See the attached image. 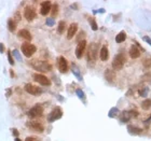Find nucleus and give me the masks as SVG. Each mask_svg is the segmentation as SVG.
<instances>
[{"label":"nucleus","mask_w":151,"mask_h":141,"mask_svg":"<svg viewBox=\"0 0 151 141\" xmlns=\"http://www.w3.org/2000/svg\"><path fill=\"white\" fill-rule=\"evenodd\" d=\"M97 53H98V44L93 42V43L90 44L89 51H88V60L89 64L93 66L96 59H97Z\"/></svg>","instance_id":"nucleus-1"},{"label":"nucleus","mask_w":151,"mask_h":141,"mask_svg":"<svg viewBox=\"0 0 151 141\" xmlns=\"http://www.w3.org/2000/svg\"><path fill=\"white\" fill-rule=\"evenodd\" d=\"M125 60H126V58H125V55L123 53H119L117 54L115 58H113V60H112V68L115 69V70H120L122 69V67L123 65L125 64Z\"/></svg>","instance_id":"nucleus-2"},{"label":"nucleus","mask_w":151,"mask_h":141,"mask_svg":"<svg viewBox=\"0 0 151 141\" xmlns=\"http://www.w3.org/2000/svg\"><path fill=\"white\" fill-rule=\"evenodd\" d=\"M31 66L34 67L36 70L41 71V72H48L52 68V66L49 62H42V60H34V62H31Z\"/></svg>","instance_id":"nucleus-3"},{"label":"nucleus","mask_w":151,"mask_h":141,"mask_svg":"<svg viewBox=\"0 0 151 141\" xmlns=\"http://www.w3.org/2000/svg\"><path fill=\"white\" fill-rule=\"evenodd\" d=\"M22 52L23 54L26 56V57H30L32 56L34 54L36 53V51H37V48H36L34 44L29 43V42H24L22 44Z\"/></svg>","instance_id":"nucleus-4"},{"label":"nucleus","mask_w":151,"mask_h":141,"mask_svg":"<svg viewBox=\"0 0 151 141\" xmlns=\"http://www.w3.org/2000/svg\"><path fill=\"white\" fill-rule=\"evenodd\" d=\"M43 113V108L41 105H36L31 108L30 110L28 111V116L30 119H37V117H40Z\"/></svg>","instance_id":"nucleus-5"},{"label":"nucleus","mask_w":151,"mask_h":141,"mask_svg":"<svg viewBox=\"0 0 151 141\" xmlns=\"http://www.w3.org/2000/svg\"><path fill=\"white\" fill-rule=\"evenodd\" d=\"M63 116V110L61 107H55L53 109V111L51 112L48 116V121H49L50 123L51 122H54V121H56V120L61 119Z\"/></svg>","instance_id":"nucleus-6"},{"label":"nucleus","mask_w":151,"mask_h":141,"mask_svg":"<svg viewBox=\"0 0 151 141\" xmlns=\"http://www.w3.org/2000/svg\"><path fill=\"white\" fill-rule=\"evenodd\" d=\"M25 91H26L28 94H30L32 96H40L41 94H42V89L40 87H38V86H36V85H32L30 83H27L25 85Z\"/></svg>","instance_id":"nucleus-7"},{"label":"nucleus","mask_w":151,"mask_h":141,"mask_svg":"<svg viewBox=\"0 0 151 141\" xmlns=\"http://www.w3.org/2000/svg\"><path fill=\"white\" fill-rule=\"evenodd\" d=\"M24 16L26 18L28 22H31V21H34L37 16V13H36V10L30 7V5H27L25 7V9H24Z\"/></svg>","instance_id":"nucleus-8"},{"label":"nucleus","mask_w":151,"mask_h":141,"mask_svg":"<svg viewBox=\"0 0 151 141\" xmlns=\"http://www.w3.org/2000/svg\"><path fill=\"white\" fill-rule=\"evenodd\" d=\"M32 79L35 80L36 82L41 84V85H44V86H50L51 85V81L45 75H40V73H35V75H32Z\"/></svg>","instance_id":"nucleus-9"},{"label":"nucleus","mask_w":151,"mask_h":141,"mask_svg":"<svg viewBox=\"0 0 151 141\" xmlns=\"http://www.w3.org/2000/svg\"><path fill=\"white\" fill-rule=\"evenodd\" d=\"M137 115H138V113L135 110L123 111L120 115V120H121V122H124V123H126V122H129V120L132 119L133 116H137Z\"/></svg>","instance_id":"nucleus-10"},{"label":"nucleus","mask_w":151,"mask_h":141,"mask_svg":"<svg viewBox=\"0 0 151 141\" xmlns=\"http://www.w3.org/2000/svg\"><path fill=\"white\" fill-rule=\"evenodd\" d=\"M27 125H28V127L30 128L31 130H35L37 132H42L44 130V126L40 122H38V121H30Z\"/></svg>","instance_id":"nucleus-11"},{"label":"nucleus","mask_w":151,"mask_h":141,"mask_svg":"<svg viewBox=\"0 0 151 141\" xmlns=\"http://www.w3.org/2000/svg\"><path fill=\"white\" fill-rule=\"evenodd\" d=\"M85 48H86V41L85 40H81L79 41V43L77 45V49H76V56L78 58H81L82 55L84 53Z\"/></svg>","instance_id":"nucleus-12"},{"label":"nucleus","mask_w":151,"mask_h":141,"mask_svg":"<svg viewBox=\"0 0 151 141\" xmlns=\"http://www.w3.org/2000/svg\"><path fill=\"white\" fill-rule=\"evenodd\" d=\"M57 65H58V70L61 71L62 73H66L68 71V62H67L66 58L61 56L57 59Z\"/></svg>","instance_id":"nucleus-13"},{"label":"nucleus","mask_w":151,"mask_h":141,"mask_svg":"<svg viewBox=\"0 0 151 141\" xmlns=\"http://www.w3.org/2000/svg\"><path fill=\"white\" fill-rule=\"evenodd\" d=\"M51 9H52L51 2H50V1H44V2H42V5H41L40 13L42 14V15H48L49 12L51 11Z\"/></svg>","instance_id":"nucleus-14"},{"label":"nucleus","mask_w":151,"mask_h":141,"mask_svg":"<svg viewBox=\"0 0 151 141\" xmlns=\"http://www.w3.org/2000/svg\"><path fill=\"white\" fill-rule=\"evenodd\" d=\"M77 31H78V24L72 23L68 28V31H67V39H71L77 34Z\"/></svg>","instance_id":"nucleus-15"},{"label":"nucleus","mask_w":151,"mask_h":141,"mask_svg":"<svg viewBox=\"0 0 151 141\" xmlns=\"http://www.w3.org/2000/svg\"><path fill=\"white\" fill-rule=\"evenodd\" d=\"M105 79L109 82V83H113L116 81V73L115 71L111 70V69H107L105 71Z\"/></svg>","instance_id":"nucleus-16"},{"label":"nucleus","mask_w":151,"mask_h":141,"mask_svg":"<svg viewBox=\"0 0 151 141\" xmlns=\"http://www.w3.org/2000/svg\"><path fill=\"white\" fill-rule=\"evenodd\" d=\"M99 57L102 62H106L109 58V52H108V48L106 45H104L102 49H100V52H99Z\"/></svg>","instance_id":"nucleus-17"},{"label":"nucleus","mask_w":151,"mask_h":141,"mask_svg":"<svg viewBox=\"0 0 151 141\" xmlns=\"http://www.w3.org/2000/svg\"><path fill=\"white\" fill-rule=\"evenodd\" d=\"M129 56L132 58H138L140 56V50L136 45H132L129 48Z\"/></svg>","instance_id":"nucleus-18"},{"label":"nucleus","mask_w":151,"mask_h":141,"mask_svg":"<svg viewBox=\"0 0 151 141\" xmlns=\"http://www.w3.org/2000/svg\"><path fill=\"white\" fill-rule=\"evenodd\" d=\"M18 36H20L21 38H23L24 40H26V41H30L31 38H32L30 32L27 30V29H21V30L18 31Z\"/></svg>","instance_id":"nucleus-19"},{"label":"nucleus","mask_w":151,"mask_h":141,"mask_svg":"<svg viewBox=\"0 0 151 141\" xmlns=\"http://www.w3.org/2000/svg\"><path fill=\"white\" fill-rule=\"evenodd\" d=\"M127 130H129V132L131 135H139L142 132V128H138L136 126H134V125H129L127 126Z\"/></svg>","instance_id":"nucleus-20"},{"label":"nucleus","mask_w":151,"mask_h":141,"mask_svg":"<svg viewBox=\"0 0 151 141\" xmlns=\"http://www.w3.org/2000/svg\"><path fill=\"white\" fill-rule=\"evenodd\" d=\"M125 39H126V34H125V31H121L120 34H118L116 37V41L117 43H122V42H124Z\"/></svg>","instance_id":"nucleus-21"},{"label":"nucleus","mask_w":151,"mask_h":141,"mask_svg":"<svg viewBox=\"0 0 151 141\" xmlns=\"http://www.w3.org/2000/svg\"><path fill=\"white\" fill-rule=\"evenodd\" d=\"M8 28H9L10 31H15V29H16V22L14 21V19H12V18H10L9 21H8Z\"/></svg>","instance_id":"nucleus-22"},{"label":"nucleus","mask_w":151,"mask_h":141,"mask_svg":"<svg viewBox=\"0 0 151 141\" xmlns=\"http://www.w3.org/2000/svg\"><path fill=\"white\" fill-rule=\"evenodd\" d=\"M65 28H66V23L64 22V21H61L59 24H58V27H57V32L62 35L63 32L65 31Z\"/></svg>","instance_id":"nucleus-23"},{"label":"nucleus","mask_w":151,"mask_h":141,"mask_svg":"<svg viewBox=\"0 0 151 141\" xmlns=\"http://www.w3.org/2000/svg\"><path fill=\"white\" fill-rule=\"evenodd\" d=\"M142 108L145 110H148L151 108V99H146L142 102Z\"/></svg>","instance_id":"nucleus-24"},{"label":"nucleus","mask_w":151,"mask_h":141,"mask_svg":"<svg viewBox=\"0 0 151 141\" xmlns=\"http://www.w3.org/2000/svg\"><path fill=\"white\" fill-rule=\"evenodd\" d=\"M71 69H72V72L77 75V78L79 80H81V75H80V72H79V69L77 68V66H76L75 64H72V68H71Z\"/></svg>","instance_id":"nucleus-25"},{"label":"nucleus","mask_w":151,"mask_h":141,"mask_svg":"<svg viewBox=\"0 0 151 141\" xmlns=\"http://www.w3.org/2000/svg\"><path fill=\"white\" fill-rule=\"evenodd\" d=\"M89 22H90V24H91L92 29H93V30H97L98 27H97V24H96V22H95V19H94V18H92V17H90L89 18Z\"/></svg>","instance_id":"nucleus-26"},{"label":"nucleus","mask_w":151,"mask_h":141,"mask_svg":"<svg viewBox=\"0 0 151 141\" xmlns=\"http://www.w3.org/2000/svg\"><path fill=\"white\" fill-rule=\"evenodd\" d=\"M148 92H149V88L144 87L142 88V89H139V95H140L142 97H146L147 95H148Z\"/></svg>","instance_id":"nucleus-27"},{"label":"nucleus","mask_w":151,"mask_h":141,"mask_svg":"<svg viewBox=\"0 0 151 141\" xmlns=\"http://www.w3.org/2000/svg\"><path fill=\"white\" fill-rule=\"evenodd\" d=\"M51 10H52V17H55L58 13V5L55 3V5L52 7V9Z\"/></svg>","instance_id":"nucleus-28"},{"label":"nucleus","mask_w":151,"mask_h":141,"mask_svg":"<svg viewBox=\"0 0 151 141\" xmlns=\"http://www.w3.org/2000/svg\"><path fill=\"white\" fill-rule=\"evenodd\" d=\"M142 65H144V67H145V68H150V67H151V57L144 59Z\"/></svg>","instance_id":"nucleus-29"},{"label":"nucleus","mask_w":151,"mask_h":141,"mask_svg":"<svg viewBox=\"0 0 151 141\" xmlns=\"http://www.w3.org/2000/svg\"><path fill=\"white\" fill-rule=\"evenodd\" d=\"M118 111H119L118 108H112L110 110V112H109V116H110V117H115V116L118 114Z\"/></svg>","instance_id":"nucleus-30"},{"label":"nucleus","mask_w":151,"mask_h":141,"mask_svg":"<svg viewBox=\"0 0 151 141\" xmlns=\"http://www.w3.org/2000/svg\"><path fill=\"white\" fill-rule=\"evenodd\" d=\"M77 95L80 98H82V99H84V94H83V92L81 89H77Z\"/></svg>","instance_id":"nucleus-31"},{"label":"nucleus","mask_w":151,"mask_h":141,"mask_svg":"<svg viewBox=\"0 0 151 141\" xmlns=\"http://www.w3.org/2000/svg\"><path fill=\"white\" fill-rule=\"evenodd\" d=\"M8 58H9V62L13 66L14 65V60H13V57H12V55H11V53L10 52H8Z\"/></svg>","instance_id":"nucleus-32"},{"label":"nucleus","mask_w":151,"mask_h":141,"mask_svg":"<svg viewBox=\"0 0 151 141\" xmlns=\"http://www.w3.org/2000/svg\"><path fill=\"white\" fill-rule=\"evenodd\" d=\"M142 80H144V81H151V75L150 73H147V75H145V77L142 78Z\"/></svg>","instance_id":"nucleus-33"},{"label":"nucleus","mask_w":151,"mask_h":141,"mask_svg":"<svg viewBox=\"0 0 151 141\" xmlns=\"http://www.w3.org/2000/svg\"><path fill=\"white\" fill-rule=\"evenodd\" d=\"M47 24H48L49 26H53L54 25V19L53 18H48V19H47Z\"/></svg>","instance_id":"nucleus-34"},{"label":"nucleus","mask_w":151,"mask_h":141,"mask_svg":"<svg viewBox=\"0 0 151 141\" xmlns=\"http://www.w3.org/2000/svg\"><path fill=\"white\" fill-rule=\"evenodd\" d=\"M12 132H13V136L15 137V138H18V135H20V132H18V129L13 128V129H12Z\"/></svg>","instance_id":"nucleus-35"},{"label":"nucleus","mask_w":151,"mask_h":141,"mask_svg":"<svg viewBox=\"0 0 151 141\" xmlns=\"http://www.w3.org/2000/svg\"><path fill=\"white\" fill-rule=\"evenodd\" d=\"M25 141H39V140L37 138H35V137H27Z\"/></svg>","instance_id":"nucleus-36"},{"label":"nucleus","mask_w":151,"mask_h":141,"mask_svg":"<svg viewBox=\"0 0 151 141\" xmlns=\"http://www.w3.org/2000/svg\"><path fill=\"white\" fill-rule=\"evenodd\" d=\"M144 41H146L147 43L150 44V45H151V39L149 38V37H147V36H145V37H144Z\"/></svg>","instance_id":"nucleus-37"},{"label":"nucleus","mask_w":151,"mask_h":141,"mask_svg":"<svg viewBox=\"0 0 151 141\" xmlns=\"http://www.w3.org/2000/svg\"><path fill=\"white\" fill-rule=\"evenodd\" d=\"M3 50H5V46H3V44H0V52L2 53V52H3Z\"/></svg>","instance_id":"nucleus-38"},{"label":"nucleus","mask_w":151,"mask_h":141,"mask_svg":"<svg viewBox=\"0 0 151 141\" xmlns=\"http://www.w3.org/2000/svg\"><path fill=\"white\" fill-rule=\"evenodd\" d=\"M15 15H16V18H18V21H20V19H21V16H20V13H18H18L15 14Z\"/></svg>","instance_id":"nucleus-39"},{"label":"nucleus","mask_w":151,"mask_h":141,"mask_svg":"<svg viewBox=\"0 0 151 141\" xmlns=\"http://www.w3.org/2000/svg\"><path fill=\"white\" fill-rule=\"evenodd\" d=\"M10 95H11V89H9V91H8V94H7V96H10Z\"/></svg>","instance_id":"nucleus-40"},{"label":"nucleus","mask_w":151,"mask_h":141,"mask_svg":"<svg viewBox=\"0 0 151 141\" xmlns=\"http://www.w3.org/2000/svg\"><path fill=\"white\" fill-rule=\"evenodd\" d=\"M15 141H21V139L20 138H15Z\"/></svg>","instance_id":"nucleus-41"}]
</instances>
